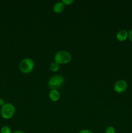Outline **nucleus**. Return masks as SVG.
Listing matches in <instances>:
<instances>
[{
	"instance_id": "obj_1",
	"label": "nucleus",
	"mask_w": 132,
	"mask_h": 133,
	"mask_svg": "<svg viewBox=\"0 0 132 133\" xmlns=\"http://www.w3.org/2000/svg\"><path fill=\"white\" fill-rule=\"evenodd\" d=\"M54 62L60 64H66L71 62L72 60V55L69 52L65 50L58 51L54 55Z\"/></svg>"
},
{
	"instance_id": "obj_2",
	"label": "nucleus",
	"mask_w": 132,
	"mask_h": 133,
	"mask_svg": "<svg viewBox=\"0 0 132 133\" xmlns=\"http://www.w3.org/2000/svg\"><path fill=\"white\" fill-rule=\"evenodd\" d=\"M64 82L65 79L62 75H54L49 78L47 82V85L50 90H58L63 86Z\"/></svg>"
},
{
	"instance_id": "obj_3",
	"label": "nucleus",
	"mask_w": 132,
	"mask_h": 133,
	"mask_svg": "<svg viewBox=\"0 0 132 133\" xmlns=\"http://www.w3.org/2000/svg\"><path fill=\"white\" fill-rule=\"evenodd\" d=\"M19 68L23 74H30L34 68V62L31 58H25L19 62Z\"/></svg>"
},
{
	"instance_id": "obj_4",
	"label": "nucleus",
	"mask_w": 132,
	"mask_h": 133,
	"mask_svg": "<svg viewBox=\"0 0 132 133\" xmlns=\"http://www.w3.org/2000/svg\"><path fill=\"white\" fill-rule=\"evenodd\" d=\"M16 109L14 105L11 103H5L0 110V114L1 117L5 119H9L14 116Z\"/></svg>"
},
{
	"instance_id": "obj_5",
	"label": "nucleus",
	"mask_w": 132,
	"mask_h": 133,
	"mask_svg": "<svg viewBox=\"0 0 132 133\" xmlns=\"http://www.w3.org/2000/svg\"><path fill=\"white\" fill-rule=\"evenodd\" d=\"M128 88V83L126 81L120 79L117 81L114 85V90L118 94H121L125 92Z\"/></svg>"
},
{
	"instance_id": "obj_6",
	"label": "nucleus",
	"mask_w": 132,
	"mask_h": 133,
	"mask_svg": "<svg viewBox=\"0 0 132 133\" xmlns=\"http://www.w3.org/2000/svg\"><path fill=\"white\" fill-rule=\"evenodd\" d=\"M49 97L53 102H56L60 99V93L58 90L51 89L49 92Z\"/></svg>"
},
{
	"instance_id": "obj_7",
	"label": "nucleus",
	"mask_w": 132,
	"mask_h": 133,
	"mask_svg": "<svg viewBox=\"0 0 132 133\" xmlns=\"http://www.w3.org/2000/svg\"><path fill=\"white\" fill-rule=\"evenodd\" d=\"M116 38L119 42H124L128 38V31L126 29L120 30L116 33Z\"/></svg>"
},
{
	"instance_id": "obj_8",
	"label": "nucleus",
	"mask_w": 132,
	"mask_h": 133,
	"mask_svg": "<svg viewBox=\"0 0 132 133\" xmlns=\"http://www.w3.org/2000/svg\"><path fill=\"white\" fill-rule=\"evenodd\" d=\"M65 9V5H63V3L62 1L60 2H57L54 4L53 7V10L54 13L56 14H60L62 13V12Z\"/></svg>"
},
{
	"instance_id": "obj_9",
	"label": "nucleus",
	"mask_w": 132,
	"mask_h": 133,
	"mask_svg": "<svg viewBox=\"0 0 132 133\" xmlns=\"http://www.w3.org/2000/svg\"><path fill=\"white\" fill-rule=\"evenodd\" d=\"M60 65L59 64L56 62H53L50 66V71H53V72H57L60 70Z\"/></svg>"
},
{
	"instance_id": "obj_10",
	"label": "nucleus",
	"mask_w": 132,
	"mask_h": 133,
	"mask_svg": "<svg viewBox=\"0 0 132 133\" xmlns=\"http://www.w3.org/2000/svg\"><path fill=\"white\" fill-rule=\"evenodd\" d=\"M0 132L1 133H12V132L11 129L9 126H3L0 129Z\"/></svg>"
},
{
	"instance_id": "obj_11",
	"label": "nucleus",
	"mask_w": 132,
	"mask_h": 133,
	"mask_svg": "<svg viewBox=\"0 0 132 133\" xmlns=\"http://www.w3.org/2000/svg\"><path fill=\"white\" fill-rule=\"evenodd\" d=\"M116 131L113 126H108L105 130V133H115Z\"/></svg>"
},
{
	"instance_id": "obj_12",
	"label": "nucleus",
	"mask_w": 132,
	"mask_h": 133,
	"mask_svg": "<svg viewBox=\"0 0 132 133\" xmlns=\"http://www.w3.org/2000/svg\"><path fill=\"white\" fill-rule=\"evenodd\" d=\"M62 2L63 3V5L65 6V5H71V4H72L75 2V1H74V0H62Z\"/></svg>"
},
{
	"instance_id": "obj_13",
	"label": "nucleus",
	"mask_w": 132,
	"mask_h": 133,
	"mask_svg": "<svg viewBox=\"0 0 132 133\" xmlns=\"http://www.w3.org/2000/svg\"><path fill=\"white\" fill-rule=\"evenodd\" d=\"M78 133H94L92 131L89 129H82Z\"/></svg>"
},
{
	"instance_id": "obj_14",
	"label": "nucleus",
	"mask_w": 132,
	"mask_h": 133,
	"mask_svg": "<svg viewBox=\"0 0 132 133\" xmlns=\"http://www.w3.org/2000/svg\"><path fill=\"white\" fill-rule=\"evenodd\" d=\"M128 38L129 39L131 42H132V29L128 31Z\"/></svg>"
},
{
	"instance_id": "obj_15",
	"label": "nucleus",
	"mask_w": 132,
	"mask_h": 133,
	"mask_svg": "<svg viewBox=\"0 0 132 133\" xmlns=\"http://www.w3.org/2000/svg\"><path fill=\"white\" fill-rule=\"evenodd\" d=\"M5 104V101H4L3 99L0 98V107H2Z\"/></svg>"
},
{
	"instance_id": "obj_16",
	"label": "nucleus",
	"mask_w": 132,
	"mask_h": 133,
	"mask_svg": "<svg viewBox=\"0 0 132 133\" xmlns=\"http://www.w3.org/2000/svg\"><path fill=\"white\" fill-rule=\"evenodd\" d=\"M12 133H25L24 132L21 131H19V130H17V131H15L14 132H13Z\"/></svg>"
}]
</instances>
